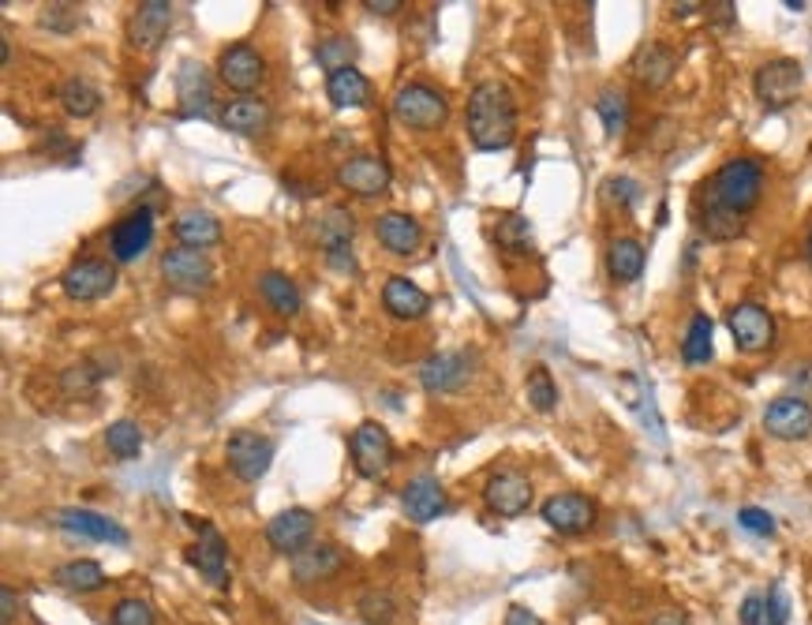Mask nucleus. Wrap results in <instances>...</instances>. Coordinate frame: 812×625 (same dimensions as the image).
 I'll return each instance as SVG.
<instances>
[{"label": "nucleus", "instance_id": "nucleus-1", "mask_svg": "<svg viewBox=\"0 0 812 625\" xmlns=\"http://www.w3.org/2000/svg\"><path fill=\"white\" fill-rule=\"evenodd\" d=\"M764 195V166L756 158H730L697 192V225L708 240H737Z\"/></svg>", "mask_w": 812, "mask_h": 625}, {"label": "nucleus", "instance_id": "nucleus-2", "mask_svg": "<svg viewBox=\"0 0 812 625\" xmlns=\"http://www.w3.org/2000/svg\"><path fill=\"white\" fill-rule=\"evenodd\" d=\"M464 128H469L472 147L483 154H495L514 147L517 139V98L501 79H483L476 83L464 109Z\"/></svg>", "mask_w": 812, "mask_h": 625}, {"label": "nucleus", "instance_id": "nucleus-3", "mask_svg": "<svg viewBox=\"0 0 812 625\" xmlns=\"http://www.w3.org/2000/svg\"><path fill=\"white\" fill-rule=\"evenodd\" d=\"M450 116V102L431 83H405L394 94V121L413 132H438Z\"/></svg>", "mask_w": 812, "mask_h": 625}, {"label": "nucleus", "instance_id": "nucleus-4", "mask_svg": "<svg viewBox=\"0 0 812 625\" xmlns=\"http://www.w3.org/2000/svg\"><path fill=\"white\" fill-rule=\"evenodd\" d=\"M801 87H805V68L798 65L793 57H775L768 65L756 68L753 76V90L756 98H760L764 109H787L798 102Z\"/></svg>", "mask_w": 812, "mask_h": 625}, {"label": "nucleus", "instance_id": "nucleus-5", "mask_svg": "<svg viewBox=\"0 0 812 625\" xmlns=\"http://www.w3.org/2000/svg\"><path fill=\"white\" fill-rule=\"evenodd\" d=\"M337 188H345L349 195L356 198H379L390 192V184H394V169H390L386 158H379V154H352V158H345L341 166H337Z\"/></svg>", "mask_w": 812, "mask_h": 625}, {"label": "nucleus", "instance_id": "nucleus-6", "mask_svg": "<svg viewBox=\"0 0 812 625\" xmlns=\"http://www.w3.org/2000/svg\"><path fill=\"white\" fill-rule=\"evenodd\" d=\"M225 461H229V473L244 484H259L273 465V442L259 431H236L225 442Z\"/></svg>", "mask_w": 812, "mask_h": 625}, {"label": "nucleus", "instance_id": "nucleus-7", "mask_svg": "<svg viewBox=\"0 0 812 625\" xmlns=\"http://www.w3.org/2000/svg\"><path fill=\"white\" fill-rule=\"evenodd\" d=\"M349 453H352V468L363 479H382L394 468V439L386 434V428H379L371 420L352 431Z\"/></svg>", "mask_w": 812, "mask_h": 625}, {"label": "nucleus", "instance_id": "nucleus-8", "mask_svg": "<svg viewBox=\"0 0 812 625\" xmlns=\"http://www.w3.org/2000/svg\"><path fill=\"white\" fill-rule=\"evenodd\" d=\"M154 217H158L154 206H146V203L132 206V211L113 225V232H109V255L116 262L143 259L154 243Z\"/></svg>", "mask_w": 812, "mask_h": 625}, {"label": "nucleus", "instance_id": "nucleus-9", "mask_svg": "<svg viewBox=\"0 0 812 625\" xmlns=\"http://www.w3.org/2000/svg\"><path fill=\"white\" fill-rule=\"evenodd\" d=\"M161 277L177 293H206L214 285V262L206 259V251L195 248H169L161 255Z\"/></svg>", "mask_w": 812, "mask_h": 625}, {"label": "nucleus", "instance_id": "nucleus-10", "mask_svg": "<svg viewBox=\"0 0 812 625\" xmlns=\"http://www.w3.org/2000/svg\"><path fill=\"white\" fill-rule=\"evenodd\" d=\"M60 288L68 300L90 304V300H102L116 288V266L109 259H79L64 270Z\"/></svg>", "mask_w": 812, "mask_h": 625}, {"label": "nucleus", "instance_id": "nucleus-11", "mask_svg": "<svg viewBox=\"0 0 812 625\" xmlns=\"http://www.w3.org/2000/svg\"><path fill=\"white\" fill-rule=\"evenodd\" d=\"M540 518L546 521V529L562 532V536H584L588 529H596V502H591L588 495H577V491H562V495H551L543 502Z\"/></svg>", "mask_w": 812, "mask_h": 625}, {"label": "nucleus", "instance_id": "nucleus-12", "mask_svg": "<svg viewBox=\"0 0 812 625\" xmlns=\"http://www.w3.org/2000/svg\"><path fill=\"white\" fill-rule=\"evenodd\" d=\"M217 79L229 90H236L240 98L251 94V90L267 79V57H262L255 45L236 42L229 49H222V57H217Z\"/></svg>", "mask_w": 812, "mask_h": 625}, {"label": "nucleus", "instance_id": "nucleus-13", "mask_svg": "<svg viewBox=\"0 0 812 625\" xmlns=\"http://www.w3.org/2000/svg\"><path fill=\"white\" fill-rule=\"evenodd\" d=\"M726 330L734 338V345L742 352H764L775 345V319L768 315V307L745 300L734 304L726 311Z\"/></svg>", "mask_w": 812, "mask_h": 625}, {"label": "nucleus", "instance_id": "nucleus-14", "mask_svg": "<svg viewBox=\"0 0 812 625\" xmlns=\"http://www.w3.org/2000/svg\"><path fill=\"white\" fill-rule=\"evenodd\" d=\"M483 505L495 518H521L532 505V479L517 473V468H501L483 484Z\"/></svg>", "mask_w": 812, "mask_h": 625}, {"label": "nucleus", "instance_id": "nucleus-15", "mask_svg": "<svg viewBox=\"0 0 812 625\" xmlns=\"http://www.w3.org/2000/svg\"><path fill=\"white\" fill-rule=\"evenodd\" d=\"M195 547L188 550V561L206 577L214 588L229 584V547H225V536L214 529L210 521H195Z\"/></svg>", "mask_w": 812, "mask_h": 625}, {"label": "nucleus", "instance_id": "nucleus-16", "mask_svg": "<svg viewBox=\"0 0 812 625\" xmlns=\"http://www.w3.org/2000/svg\"><path fill=\"white\" fill-rule=\"evenodd\" d=\"M469 378H472V356L461 349L435 352L419 367V383H424L427 394H458Z\"/></svg>", "mask_w": 812, "mask_h": 625}, {"label": "nucleus", "instance_id": "nucleus-17", "mask_svg": "<svg viewBox=\"0 0 812 625\" xmlns=\"http://www.w3.org/2000/svg\"><path fill=\"white\" fill-rule=\"evenodd\" d=\"M169 26H172L169 0H143V4H135L132 20H127V42L139 53H154L169 38Z\"/></svg>", "mask_w": 812, "mask_h": 625}, {"label": "nucleus", "instance_id": "nucleus-18", "mask_svg": "<svg viewBox=\"0 0 812 625\" xmlns=\"http://www.w3.org/2000/svg\"><path fill=\"white\" fill-rule=\"evenodd\" d=\"M312 536H315V513L304 510V505H292V510L278 513L270 524H267V543L278 555H300L304 547H312Z\"/></svg>", "mask_w": 812, "mask_h": 625}, {"label": "nucleus", "instance_id": "nucleus-19", "mask_svg": "<svg viewBox=\"0 0 812 625\" xmlns=\"http://www.w3.org/2000/svg\"><path fill=\"white\" fill-rule=\"evenodd\" d=\"M764 431L779 442H801L812 434V405L801 397H779L764 409Z\"/></svg>", "mask_w": 812, "mask_h": 625}, {"label": "nucleus", "instance_id": "nucleus-20", "mask_svg": "<svg viewBox=\"0 0 812 625\" xmlns=\"http://www.w3.org/2000/svg\"><path fill=\"white\" fill-rule=\"evenodd\" d=\"M401 510L405 518H413L416 524H431L450 510V498H446V487L438 484L435 476H416L405 484L401 491Z\"/></svg>", "mask_w": 812, "mask_h": 625}, {"label": "nucleus", "instance_id": "nucleus-21", "mask_svg": "<svg viewBox=\"0 0 812 625\" xmlns=\"http://www.w3.org/2000/svg\"><path fill=\"white\" fill-rule=\"evenodd\" d=\"M629 71H633V79L644 90H663L674 79V71H678V53H674L670 45H663V42H647V45L636 49Z\"/></svg>", "mask_w": 812, "mask_h": 625}, {"label": "nucleus", "instance_id": "nucleus-22", "mask_svg": "<svg viewBox=\"0 0 812 625\" xmlns=\"http://www.w3.org/2000/svg\"><path fill=\"white\" fill-rule=\"evenodd\" d=\"M345 569V555L337 543H312L300 555H292V581L296 584H315V581H330Z\"/></svg>", "mask_w": 812, "mask_h": 625}, {"label": "nucleus", "instance_id": "nucleus-23", "mask_svg": "<svg viewBox=\"0 0 812 625\" xmlns=\"http://www.w3.org/2000/svg\"><path fill=\"white\" fill-rule=\"evenodd\" d=\"M53 524L71 536H83V539H98V543H113V547H127V529H121L113 518H102L94 510H60Z\"/></svg>", "mask_w": 812, "mask_h": 625}, {"label": "nucleus", "instance_id": "nucleus-24", "mask_svg": "<svg viewBox=\"0 0 812 625\" xmlns=\"http://www.w3.org/2000/svg\"><path fill=\"white\" fill-rule=\"evenodd\" d=\"M375 237H379L382 248L390 251V255L408 259V255H416L419 243H424V225H419L413 214L386 211L375 221Z\"/></svg>", "mask_w": 812, "mask_h": 625}, {"label": "nucleus", "instance_id": "nucleus-25", "mask_svg": "<svg viewBox=\"0 0 812 625\" xmlns=\"http://www.w3.org/2000/svg\"><path fill=\"white\" fill-rule=\"evenodd\" d=\"M177 98H180V116H210L214 109V83L210 71L195 60H184L177 71Z\"/></svg>", "mask_w": 812, "mask_h": 625}, {"label": "nucleus", "instance_id": "nucleus-26", "mask_svg": "<svg viewBox=\"0 0 812 625\" xmlns=\"http://www.w3.org/2000/svg\"><path fill=\"white\" fill-rule=\"evenodd\" d=\"M382 307H386V311L401 322H416L431 311V296H427L416 281L394 274L386 285H382Z\"/></svg>", "mask_w": 812, "mask_h": 625}, {"label": "nucleus", "instance_id": "nucleus-27", "mask_svg": "<svg viewBox=\"0 0 812 625\" xmlns=\"http://www.w3.org/2000/svg\"><path fill=\"white\" fill-rule=\"evenodd\" d=\"M270 121H273L270 105L251 94L233 98V102L222 109V128L233 135H262L270 128Z\"/></svg>", "mask_w": 812, "mask_h": 625}, {"label": "nucleus", "instance_id": "nucleus-28", "mask_svg": "<svg viewBox=\"0 0 812 625\" xmlns=\"http://www.w3.org/2000/svg\"><path fill=\"white\" fill-rule=\"evenodd\" d=\"M172 237L180 240V248H195V251H210L222 243V221L206 211H184L172 221Z\"/></svg>", "mask_w": 812, "mask_h": 625}, {"label": "nucleus", "instance_id": "nucleus-29", "mask_svg": "<svg viewBox=\"0 0 812 625\" xmlns=\"http://www.w3.org/2000/svg\"><path fill=\"white\" fill-rule=\"evenodd\" d=\"M259 296L267 300L273 315H281V319H296L300 307H304V296H300L296 281H292L289 274H281V270H267V274H259Z\"/></svg>", "mask_w": 812, "mask_h": 625}, {"label": "nucleus", "instance_id": "nucleus-30", "mask_svg": "<svg viewBox=\"0 0 812 625\" xmlns=\"http://www.w3.org/2000/svg\"><path fill=\"white\" fill-rule=\"evenodd\" d=\"M326 98H330L337 109H363L371 102V83L356 65L341 68V71H334V76L326 79Z\"/></svg>", "mask_w": 812, "mask_h": 625}, {"label": "nucleus", "instance_id": "nucleus-31", "mask_svg": "<svg viewBox=\"0 0 812 625\" xmlns=\"http://www.w3.org/2000/svg\"><path fill=\"white\" fill-rule=\"evenodd\" d=\"M644 259L647 255H644L641 240H633V237H618L607 248V270L618 285H633V281L644 274Z\"/></svg>", "mask_w": 812, "mask_h": 625}, {"label": "nucleus", "instance_id": "nucleus-32", "mask_svg": "<svg viewBox=\"0 0 812 625\" xmlns=\"http://www.w3.org/2000/svg\"><path fill=\"white\" fill-rule=\"evenodd\" d=\"M57 584L76 595H90V592H102L109 584V577L94 558H76V561H64L57 569Z\"/></svg>", "mask_w": 812, "mask_h": 625}, {"label": "nucleus", "instance_id": "nucleus-33", "mask_svg": "<svg viewBox=\"0 0 812 625\" xmlns=\"http://www.w3.org/2000/svg\"><path fill=\"white\" fill-rule=\"evenodd\" d=\"M495 243L498 251H506V255H532L535 251V237H532V225H528V217L521 214H506L501 221L495 225Z\"/></svg>", "mask_w": 812, "mask_h": 625}, {"label": "nucleus", "instance_id": "nucleus-34", "mask_svg": "<svg viewBox=\"0 0 812 625\" xmlns=\"http://www.w3.org/2000/svg\"><path fill=\"white\" fill-rule=\"evenodd\" d=\"M60 105H64V113H68V116L83 121V116H94L98 109H102V94H98L94 83L71 76V79H64V87H60Z\"/></svg>", "mask_w": 812, "mask_h": 625}, {"label": "nucleus", "instance_id": "nucleus-35", "mask_svg": "<svg viewBox=\"0 0 812 625\" xmlns=\"http://www.w3.org/2000/svg\"><path fill=\"white\" fill-rule=\"evenodd\" d=\"M352 237H356V217L349 211H341V206H334V211L318 221V243H323L326 255L352 248Z\"/></svg>", "mask_w": 812, "mask_h": 625}, {"label": "nucleus", "instance_id": "nucleus-36", "mask_svg": "<svg viewBox=\"0 0 812 625\" xmlns=\"http://www.w3.org/2000/svg\"><path fill=\"white\" fill-rule=\"evenodd\" d=\"M315 60H318V68L326 71V79H330L334 71L352 68L356 42L349 38V34H326V38H318V45H315Z\"/></svg>", "mask_w": 812, "mask_h": 625}, {"label": "nucleus", "instance_id": "nucleus-37", "mask_svg": "<svg viewBox=\"0 0 812 625\" xmlns=\"http://www.w3.org/2000/svg\"><path fill=\"white\" fill-rule=\"evenodd\" d=\"M711 333H715V326H711L708 315H692L689 330H686V341H681V360H686L689 367H700L711 360V352H715V345H711Z\"/></svg>", "mask_w": 812, "mask_h": 625}, {"label": "nucleus", "instance_id": "nucleus-38", "mask_svg": "<svg viewBox=\"0 0 812 625\" xmlns=\"http://www.w3.org/2000/svg\"><path fill=\"white\" fill-rule=\"evenodd\" d=\"M596 113H599V121H604L610 139H614V135H622L629 128V98H625V90H618V87L599 90Z\"/></svg>", "mask_w": 812, "mask_h": 625}, {"label": "nucleus", "instance_id": "nucleus-39", "mask_svg": "<svg viewBox=\"0 0 812 625\" xmlns=\"http://www.w3.org/2000/svg\"><path fill=\"white\" fill-rule=\"evenodd\" d=\"M105 446L116 461H135L143 453V431L135 420H116L105 428Z\"/></svg>", "mask_w": 812, "mask_h": 625}, {"label": "nucleus", "instance_id": "nucleus-40", "mask_svg": "<svg viewBox=\"0 0 812 625\" xmlns=\"http://www.w3.org/2000/svg\"><path fill=\"white\" fill-rule=\"evenodd\" d=\"M525 394L535 412H554V405H559V386H554L551 371L543 364L532 367V375H528V383H525Z\"/></svg>", "mask_w": 812, "mask_h": 625}, {"label": "nucleus", "instance_id": "nucleus-41", "mask_svg": "<svg viewBox=\"0 0 812 625\" xmlns=\"http://www.w3.org/2000/svg\"><path fill=\"white\" fill-rule=\"evenodd\" d=\"M356 611H360V618L368 622V625H390V622L397 618V600L390 592H379V588H371V592L360 595Z\"/></svg>", "mask_w": 812, "mask_h": 625}, {"label": "nucleus", "instance_id": "nucleus-42", "mask_svg": "<svg viewBox=\"0 0 812 625\" xmlns=\"http://www.w3.org/2000/svg\"><path fill=\"white\" fill-rule=\"evenodd\" d=\"M109 625H154V606L146 600H121L109 614Z\"/></svg>", "mask_w": 812, "mask_h": 625}, {"label": "nucleus", "instance_id": "nucleus-43", "mask_svg": "<svg viewBox=\"0 0 812 625\" xmlns=\"http://www.w3.org/2000/svg\"><path fill=\"white\" fill-rule=\"evenodd\" d=\"M38 23L49 26V31H57V34H71L79 26V4H45Z\"/></svg>", "mask_w": 812, "mask_h": 625}, {"label": "nucleus", "instance_id": "nucleus-44", "mask_svg": "<svg viewBox=\"0 0 812 625\" xmlns=\"http://www.w3.org/2000/svg\"><path fill=\"white\" fill-rule=\"evenodd\" d=\"M737 524H742L745 532H753V536H771L775 532V518L768 510H760V505H745V510L737 513Z\"/></svg>", "mask_w": 812, "mask_h": 625}, {"label": "nucleus", "instance_id": "nucleus-45", "mask_svg": "<svg viewBox=\"0 0 812 625\" xmlns=\"http://www.w3.org/2000/svg\"><path fill=\"white\" fill-rule=\"evenodd\" d=\"M737 618H742V625H768V595H760V592L745 595Z\"/></svg>", "mask_w": 812, "mask_h": 625}, {"label": "nucleus", "instance_id": "nucleus-46", "mask_svg": "<svg viewBox=\"0 0 812 625\" xmlns=\"http://www.w3.org/2000/svg\"><path fill=\"white\" fill-rule=\"evenodd\" d=\"M607 195L614 198V203H622V206H633L636 198H641V188H636V180H629V177H610L607 180Z\"/></svg>", "mask_w": 812, "mask_h": 625}, {"label": "nucleus", "instance_id": "nucleus-47", "mask_svg": "<svg viewBox=\"0 0 812 625\" xmlns=\"http://www.w3.org/2000/svg\"><path fill=\"white\" fill-rule=\"evenodd\" d=\"M790 618V603H787V592H782L779 584L768 592V625H787Z\"/></svg>", "mask_w": 812, "mask_h": 625}, {"label": "nucleus", "instance_id": "nucleus-48", "mask_svg": "<svg viewBox=\"0 0 812 625\" xmlns=\"http://www.w3.org/2000/svg\"><path fill=\"white\" fill-rule=\"evenodd\" d=\"M506 625H543V622H540V614H532L528 606L514 603V606L506 611Z\"/></svg>", "mask_w": 812, "mask_h": 625}, {"label": "nucleus", "instance_id": "nucleus-49", "mask_svg": "<svg viewBox=\"0 0 812 625\" xmlns=\"http://www.w3.org/2000/svg\"><path fill=\"white\" fill-rule=\"evenodd\" d=\"M363 8H368L371 15H397L401 8H405V0H363Z\"/></svg>", "mask_w": 812, "mask_h": 625}, {"label": "nucleus", "instance_id": "nucleus-50", "mask_svg": "<svg viewBox=\"0 0 812 625\" xmlns=\"http://www.w3.org/2000/svg\"><path fill=\"white\" fill-rule=\"evenodd\" d=\"M647 625H689V618H686V611H674V606H670V611L655 614V618L647 622Z\"/></svg>", "mask_w": 812, "mask_h": 625}, {"label": "nucleus", "instance_id": "nucleus-51", "mask_svg": "<svg viewBox=\"0 0 812 625\" xmlns=\"http://www.w3.org/2000/svg\"><path fill=\"white\" fill-rule=\"evenodd\" d=\"M0 600H4V611H0V622H4V625H12V618H15V606H20V600H15V592H12V588H4V592H0Z\"/></svg>", "mask_w": 812, "mask_h": 625}, {"label": "nucleus", "instance_id": "nucleus-52", "mask_svg": "<svg viewBox=\"0 0 812 625\" xmlns=\"http://www.w3.org/2000/svg\"><path fill=\"white\" fill-rule=\"evenodd\" d=\"M674 8V15L678 20H686V15H697V12H704V4L700 0H681V4H670Z\"/></svg>", "mask_w": 812, "mask_h": 625}, {"label": "nucleus", "instance_id": "nucleus-53", "mask_svg": "<svg viewBox=\"0 0 812 625\" xmlns=\"http://www.w3.org/2000/svg\"><path fill=\"white\" fill-rule=\"evenodd\" d=\"M0 65H4V68L12 65V45H8V38L0 42Z\"/></svg>", "mask_w": 812, "mask_h": 625}, {"label": "nucleus", "instance_id": "nucleus-54", "mask_svg": "<svg viewBox=\"0 0 812 625\" xmlns=\"http://www.w3.org/2000/svg\"><path fill=\"white\" fill-rule=\"evenodd\" d=\"M809 262H812V232H809Z\"/></svg>", "mask_w": 812, "mask_h": 625}]
</instances>
